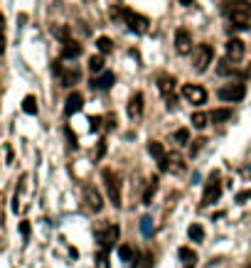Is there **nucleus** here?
I'll use <instances>...</instances> for the list:
<instances>
[{
	"mask_svg": "<svg viewBox=\"0 0 251 268\" xmlns=\"http://www.w3.org/2000/svg\"><path fill=\"white\" fill-rule=\"evenodd\" d=\"M222 10L229 17L232 27H236V30H249L251 27V3L249 0H224Z\"/></svg>",
	"mask_w": 251,
	"mask_h": 268,
	"instance_id": "nucleus-1",
	"label": "nucleus"
},
{
	"mask_svg": "<svg viewBox=\"0 0 251 268\" xmlns=\"http://www.w3.org/2000/svg\"><path fill=\"white\" fill-rule=\"evenodd\" d=\"M101 180H103V187H106V195H109V202L118 209L123 204V195H121V180L118 175L111 170V168H103L101 170Z\"/></svg>",
	"mask_w": 251,
	"mask_h": 268,
	"instance_id": "nucleus-2",
	"label": "nucleus"
},
{
	"mask_svg": "<svg viewBox=\"0 0 251 268\" xmlns=\"http://www.w3.org/2000/svg\"><path fill=\"white\" fill-rule=\"evenodd\" d=\"M94 236H96V244H99L101 253H109L114 249V244L118 241V236H121V229H118V224H101L94 232Z\"/></svg>",
	"mask_w": 251,
	"mask_h": 268,
	"instance_id": "nucleus-3",
	"label": "nucleus"
},
{
	"mask_svg": "<svg viewBox=\"0 0 251 268\" xmlns=\"http://www.w3.org/2000/svg\"><path fill=\"white\" fill-rule=\"evenodd\" d=\"M219 197H222V177H219V172H212L209 180L204 182V192H202L200 207L204 209V207H209L214 202H219Z\"/></svg>",
	"mask_w": 251,
	"mask_h": 268,
	"instance_id": "nucleus-4",
	"label": "nucleus"
},
{
	"mask_svg": "<svg viewBox=\"0 0 251 268\" xmlns=\"http://www.w3.org/2000/svg\"><path fill=\"white\" fill-rule=\"evenodd\" d=\"M212 59H214V47L212 45H207V42H202V45H197L195 47V52H192V62H195V71H207L209 69V64H212Z\"/></svg>",
	"mask_w": 251,
	"mask_h": 268,
	"instance_id": "nucleus-5",
	"label": "nucleus"
},
{
	"mask_svg": "<svg viewBox=\"0 0 251 268\" xmlns=\"http://www.w3.org/2000/svg\"><path fill=\"white\" fill-rule=\"evenodd\" d=\"M52 74L59 76L62 86H74V84L82 79V71H79L77 67H64L62 62H54V64H52Z\"/></svg>",
	"mask_w": 251,
	"mask_h": 268,
	"instance_id": "nucleus-6",
	"label": "nucleus"
},
{
	"mask_svg": "<svg viewBox=\"0 0 251 268\" xmlns=\"http://www.w3.org/2000/svg\"><path fill=\"white\" fill-rule=\"evenodd\" d=\"M121 17H123V22L128 25V30H131V32H135V34H143V32H148V25H151V20H148L146 15H140V13H133V10H121Z\"/></svg>",
	"mask_w": 251,
	"mask_h": 268,
	"instance_id": "nucleus-7",
	"label": "nucleus"
},
{
	"mask_svg": "<svg viewBox=\"0 0 251 268\" xmlns=\"http://www.w3.org/2000/svg\"><path fill=\"white\" fill-rule=\"evenodd\" d=\"M175 84H177L175 76H170V74H160V76H158V89H160V94H163L167 108L175 106Z\"/></svg>",
	"mask_w": 251,
	"mask_h": 268,
	"instance_id": "nucleus-8",
	"label": "nucleus"
},
{
	"mask_svg": "<svg viewBox=\"0 0 251 268\" xmlns=\"http://www.w3.org/2000/svg\"><path fill=\"white\" fill-rule=\"evenodd\" d=\"M217 96L222 99V101H227V103H232V101H241L244 96H246V86L241 84V82H234V84H224L219 91H217Z\"/></svg>",
	"mask_w": 251,
	"mask_h": 268,
	"instance_id": "nucleus-9",
	"label": "nucleus"
},
{
	"mask_svg": "<svg viewBox=\"0 0 251 268\" xmlns=\"http://www.w3.org/2000/svg\"><path fill=\"white\" fill-rule=\"evenodd\" d=\"M175 50H177V54H190L192 52V32L187 27H177V32H175Z\"/></svg>",
	"mask_w": 251,
	"mask_h": 268,
	"instance_id": "nucleus-10",
	"label": "nucleus"
},
{
	"mask_svg": "<svg viewBox=\"0 0 251 268\" xmlns=\"http://www.w3.org/2000/svg\"><path fill=\"white\" fill-rule=\"evenodd\" d=\"M183 96H185L190 103H195V106H202V103L207 101V91H204L200 84H185V86H183Z\"/></svg>",
	"mask_w": 251,
	"mask_h": 268,
	"instance_id": "nucleus-11",
	"label": "nucleus"
},
{
	"mask_svg": "<svg viewBox=\"0 0 251 268\" xmlns=\"http://www.w3.org/2000/svg\"><path fill=\"white\" fill-rule=\"evenodd\" d=\"M84 202H86V207H89L91 212H101V209H103L101 192H99L96 187H91V184H86V187H84Z\"/></svg>",
	"mask_w": 251,
	"mask_h": 268,
	"instance_id": "nucleus-12",
	"label": "nucleus"
},
{
	"mask_svg": "<svg viewBox=\"0 0 251 268\" xmlns=\"http://www.w3.org/2000/svg\"><path fill=\"white\" fill-rule=\"evenodd\" d=\"M114 84H116V74L114 71H101V74H96L91 79V89H96V91H106V89H111Z\"/></svg>",
	"mask_w": 251,
	"mask_h": 268,
	"instance_id": "nucleus-13",
	"label": "nucleus"
},
{
	"mask_svg": "<svg viewBox=\"0 0 251 268\" xmlns=\"http://www.w3.org/2000/svg\"><path fill=\"white\" fill-rule=\"evenodd\" d=\"M82 106H84V96L79 91H71L64 101V116H74L77 111H82Z\"/></svg>",
	"mask_w": 251,
	"mask_h": 268,
	"instance_id": "nucleus-14",
	"label": "nucleus"
},
{
	"mask_svg": "<svg viewBox=\"0 0 251 268\" xmlns=\"http://www.w3.org/2000/svg\"><path fill=\"white\" fill-rule=\"evenodd\" d=\"M244 54H246V45L239 40V37H232V40H227V57H229L232 62H239Z\"/></svg>",
	"mask_w": 251,
	"mask_h": 268,
	"instance_id": "nucleus-15",
	"label": "nucleus"
},
{
	"mask_svg": "<svg viewBox=\"0 0 251 268\" xmlns=\"http://www.w3.org/2000/svg\"><path fill=\"white\" fill-rule=\"evenodd\" d=\"M143 101H146V99H143L140 91H135V94L131 96V101H128V116H131V118H140V116H143Z\"/></svg>",
	"mask_w": 251,
	"mask_h": 268,
	"instance_id": "nucleus-16",
	"label": "nucleus"
},
{
	"mask_svg": "<svg viewBox=\"0 0 251 268\" xmlns=\"http://www.w3.org/2000/svg\"><path fill=\"white\" fill-rule=\"evenodd\" d=\"M82 54V45L77 40H67L62 42V59H77Z\"/></svg>",
	"mask_w": 251,
	"mask_h": 268,
	"instance_id": "nucleus-17",
	"label": "nucleus"
},
{
	"mask_svg": "<svg viewBox=\"0 0 251 268\" xmlns=\"http://www.w3.org/2000/svg\"><path fill=\"white\" fill-rule=\"evenodd\" d=\"M177 256H180V261H183V268H195L197 266V253L190 246H180L177 249Z\"/></svg>",
	"mask_w": 251,
	"mask_h": 268,
	"instance_id": "nucleus-18",
	"label": "nucleus"
},
{
	"mask_svg": "<svg viewBox=\"0 0 251 268\" xmlns=\"http://www.w3.org/2000/svg\"><path fill=\"white\" fill-rule=\"evenodd\" d=\"M158 187H160V180L158 177H151L148 180V184H146V189H143V204H153V197H155V192H158Z\"/></svg>",
	"mask_w": 251,
	"mask_h": 268,
	"instance_id": "nucleus-19",
	"label": "nucleus"
},
{
	"mask_svg": "<svg viewBox=\"0 0 251 268\" xmlns=\"http://www.w3.org/2000/svg\"><path fill=\"white\" fill-rule=\"evenodd\" d=\"M207 118H209V123H224L232 118V108H214L207 113Z\"/></svg>",
	"mask_w": 251,
	"mask_h": 268,
	"instance_id": "nucleus-20",
	"label": "nucleus"
},
{
	"mask_svg": "<svg viewBox=\"0 0 251 268\" xmlns=\"http://www.w3.org/2000/svg\"><path fill=\"white\" fill-rule=\"evenodd\" d=\"M217 71L222 74V76H236L239 74V67L229 59V57H224L222 62H219V67H217Z\"/></svg>",
	"mask_w": 251,
	"mask_h": 268,
	"instance_id": "nucleus-21",
	"label": "nucleus"
},
{
	"mask_svg": "<svg viewBox=\"0 0 251 268\" xmlns=\"http://www.w3.org/2000/svg\"><path fill=\"white\" fill-rule=\"evenodd\" d=\"M118 258H121L123 263H131V261L135 263V258H138V251H135L131 244H121V246H118Z\"/></svg>",
	"mask_w": 251,
	"mask_h": 268,
	"instance_id": "nucleus-22",
	"label": "nucleus"
},
{
	"mask_svg": "<svg viewBox=\"0 0 251 268\" xmlns=\"http://www.w3.org/2000/svg\"><path fill=\"white\" fill-rule=\"evenodd\" d=\"M153 263H155L153 253H151V251H143V253H140V256L135 258L133 268H153Z\"/></svg>",
	"mask_w": 251,
	"mask_h": 268,
	"instance_id": "nucleus-23",
	"label": "nucleus"
},
{
	"mask_svg": "<svg viewBox=\"0 0 251 268\" xmlns=\"http://www.w3.org/2000/svg\"><path fill=\"white\" fill-rule=\"evenodd\" d=\"M167 165H170L172 172H185V160L177 155V152H170L167 155Z\"/></svg>",
	"mask_w": 251,
	"mask_h": 268,
	"instance_id": "nucleus-24",
	"label": "nucleus"
},
{
	"mask_svg": "<svg viewBox=\"0 0 251 268\" xmlns=\"http://www.w3.org/2000/svg\"><path fill=\"white\" fill-rule=\"evenodd\" d=\"M187 236H190L192 241L202 244V241H204V226H202V224H190V229H187Z\"/></svg>",
	"mask_w": 251,
	"mask_h": 268,
	"instance_id": "nucleus-25",
	"label": "nucleus"
},
{
	"mask_svg": "<svg viewBox=\"0 0 251 268\" xmlns=\"http://www.w3.org/2000/svg\"><path fill=\"white\" fill-rule=\"evenodd\" d=\"M25 182H27V177L22 175V177H20V182H17V192L13 195V204H10V209H13L15 214L20 212V195H22V189H25Z\"/></svg>",
	"mask_w": 251,
	"mask_h": 268,
	"instance_id": "nucleus-26",
	"label": "nucleus"
},
{
	"mask_svg": "<svg viewBox=\"0 0 251 268\" xmlns=\"http://www.w3.org/2000/svg\"><path fill=\"white\" fill-rule=\"evenodd\" d=\"M96 47H99V52H101V54H109V52H114V42H111V37L101 34L99 40H96Z\"/></svg>",
	"mask_w": 251,
	"mask_h": 268,
	"instance_id": "nucleus-27",
	"label": "nucleus"
},
{
	"mask_svg": "<svg viewBox=\"0 0 251 268\" xmlns=\"http://www.w3.org/2000/svg\"><path fill=\"white\" fill-rule=\"evenodd\" d=\"M148 152H151L153 158H158V160L165 158V148H163L160 140H151V143H148Z\"/></svg>",
	"mask_w": 251,
	"mask_h": 268,
	"instance_id": "nucleus-28",
	"label": "nucleus"
},
{
	"mask_svg": "<svg viewBox=\"0 0 251 268\" xmlns=\"http://www.w3.org/2000/svg\"><path fill=\"white\" fill-rule=\"evenodd\" d=\"M22 111L30 113V116H34V113H37V99H34V96H25L22 99Z\"/></svg>",
	"mask_w": 251,
	"mask_h": 268,
	"instance_id": "nucleus-29",
	"label": "nucleus"
},
{
	"mask_svg": "<svg viewBox=\"0 0 251 268\" xmlns=\"http://www.w3.org/2000/svg\"><path fill=\"white\" fill-rule=\"evenodd\" d=\"M207 123H209V118H207V113H202V111H197V113H192V126H195L197 131H202V128H207Z\"/></svg>",
	"mask_w": 251,
	"mask_h": 268,
	"instance_id": "nucleus-30",
	"label": "nucleus"
},
{
	"mask_svg": "<svg viewBox=\"0 0 251 268\" xmlns=\"http://www.w3.org/2000/svg\"><path fill=\"white\" fill-rule=\"evenodd\" d=\"M89 71L91 74H101L103 71V54H96L89 59Z\"/></svg>",
	"mask_w": 251,
	"mask_h": 268,
	"instance_id": "nucleus-31",
	"label": "nucleus"
},
{
	"mask_svg": "<svg viewBox=\"0 0 251 268\" xmlns=\"http://www.w3.org/2000/svg\"><path fill=\"white\" fill-rule=\"evenodd\" d=\"M172 143H177V145H185V143H190V131H187V128H180V131H175V135H172Z\"/></svg>",
	"mask_w": 251,
	"mask_h": 268,
	"instance_id": "nucleus-32",
	"label": "nucleus"
},
{
	"mask_svg": "<svg viewBox=\"0 0 251 268\" xmlns=\"http://www.w3.org/2000/svg\"><path fill=\"white\" fill-rule=\"evenodd\" d=\"M140 232L146 234V236L153 234V219H151V217H143V219H140Z\"/></svg>",
	"mask_w": 251,
	"mask_h": 268,
	"instance_id": "nucleus-33",
	"label": "nucleus"
},
{
	"mask_svg": "<svg viewBox=\"0 0 251 268\" xmlns=\"http://www.w3.org/2000/svg\"><path fill=\"white\" fill-rule=\"evenodd\" d=\"M54 34L59 37V40H62V42H67V40H71V37H69V27H67V25H62V27H57V30H54Z\"/></svg>",
	"mask_w": 251,
	"mask_h": 268,
	"instance_id": "nucleus-34",
	"label": "nucleus"
},
{
	"mask_svg": "<svg viewBox=\"0 0 251 268\" xmlns=\"http://www.w3.org/2000/svg\"><path fill=\"white\" fill-rule=\"evenodd\" d=\"M89 123H91V131H101L103 118H101V116H91V118H89Z\"/></svg>",
	"mask_w": 251,
	"mask_h": 268,
	"instance_id": "nucleus-35",
	"label": "nucleus"
},
{
	"mask_svg": "<svg viewBox=\"0 0 251 268\" xmlns=\"http://www.w3.org/2000/svg\"><path fill=\"white\" fill-rule=\"evenodd\" d=\"M246 200H251V189H241V192L236 195V202H239V204H244Z\"/></svg>",
	"mask_w": 251,
	"mask_h": 268,
	"instance_id": "nucleus-36",
	"label": "nucleus"
},
{
	"mask_svg": "<svg viewBox=\"0 0 251 268\" xmlns=\"http://www.w3.org/2000/svg\"><path fill=\"white\" fill-rule=\"evenodd\" d=\"M20 234L25 239H30V221H20Z\"/></svg>",
	"mask_w": 251,
	"mask_h": 268,
	"instance_id": "nucleus-37",
	"label": "nucleus"
},
{
	"mask_svg": "<svg viewBox=\"0 0 251 268\" xmlns=\"http://www.w3.org/2000/svg\"><path fill=\"white\" fill-rule=\"evenodd\" d=\"M103 155H106V140H101V143H99V150H96V160H101Z\"/></svg>",
	"mask_w": 251,
	"mask_h": 268,
	"instance_id": "nucleus-38",
	"label": "nucleus"
},
{
	"mask_svg": "<svg viewBox=\"0 0 251 268\" xmlns=\"http://www.w3.org/2000/svg\"><path fill=\"white\" fill-rule=\"evenodd\" d=\"M103 121H106V131H111V128H116V116H106Z\"/></svg>",
	"mask_w": 251,
	"mask_h": 268,
	"instance_id": "nucleus-39",
	"label": "nucleus"
},
{
	"mask_svg": "<svg viewBox=\"0 0 251 268\" xmlns=\"http://www.w3.org/2000/svg\"><path fill=\"white\" fill-rule=\"evenodd\" d=\"M67 135H69V145H71V148H79V143H77V135L71 133L69 128H67Z\"/></svg>",
	"mask_w": 251,
	"mask_h": 268,
	"instance_id": "nucleus-40",
	"label": "nucleus"
},
{
	"mask_svg": "<svg viewBox=\"0 0 251 268\" xmlns=\"http://www.w3.org/2000/svg\"><path fill=\"white\" fill-rule=\"evenodd\" d=\"M204 143H207V140H204V138H200V140H195V145H192V148H190V152H192V155H195V152H197V150H200V148H202V145H204Z\"/></svg>",
	"mask_w": 251,
	"mask_h": 268,
	"instance_id": "nucleus-41",
	"label": "nucleus"
},
{
	"mask_svg": "<svg viewBox=\"0 0 251 268\" xmlns=\"http://www.w3.org/2000/svg\"><path fill=\"white\" fill-rule=\"evenodd\" d=\"M3 52H5V37L0 34V54H3Z\"/></svg>",
	"mask_w": 251,
	"mask_h": 268,
	"instance_id": "nucleus-42",
	"label": "nucleus"
},
{
	"mask_svg": "<svg viewBox=\"0 0 251 268\" xmlns=\"http://www.w3.org/2000/svg\"><path fill=\"white\" fill-rule=\"evenodd\" d=\"M180 5H185V8H187V5H192V0H180Z\"/></svg>",
	"mask_w": 251,
	"mask_h": 268,
	"instance_id": "nucleus-43",
	"label": "nucleus"
},
{
	"mask_svg": "<svg viewBox=\"0 0 251 268\" xmlns=\"http://www.w3.org/2000/svg\"><path fill=\"white\" fill-rule=\"evenodd\" d=\"M3 25H5V17H3V15H0V30H3Z\"/></svg>",
	"mask_w": 251,
	"mask_h": 268,
	"instance_id": "nucleus-44",
	"label": "nucleus"
},
{
	"mask_svg": "<svg viewBox=\"0 0 251 268\" xmlns=\"http://www.w3.org/2000/svg\"><path fill=\"white\" fill-rule=\"evenodd\" d=\"M249 268H251V261H249Z\"/></svg>",
	"mask_w": 251,
	"mask_h": 268,
	"instance_id": "nucleus-45",
	"label": "nucleus"
}]
</instances>
